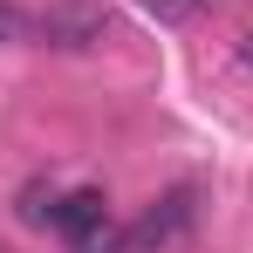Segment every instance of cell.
Here are the masks:
<instances>
[{"instance_id":"obj_1","label":"cell","mask_w":253,"mask_h":253,"mask_svg":"<svg viewBox=\"0 0 253 253\" xmlns=\"http://www.w3.org/2000/svg\"><path fill=\"white\" fill-rule=\"evenodd\" d=\"M185 219H192V185L165 192L158 206H151L144 219H137V226H130V240H124V247H130V253H144V247H165V240H178V233H185Z\"/></svg>"},{"instance_id":"obj_2","label":"cell","mask_w":253,"mask_h":253,"mask_svg":"<svg viewBox=\"0 0 253 253\" xmlns=\"http://www.w3.org/2000/svg\"><path fill=\"white\" fill-rule=\"evenodd\" d=\"M55 233H69L76 247H89L103 226H110V199L103 192H69V199H55V219H48Z\"/></svg>"},{"instance_id":"obj_3","label":"cell","mask_w":253,"mask_h":253,"mask_svg":"<svg viewBox=\"0 0 253 253\" xmlns=\"http://www.w3.org/2000/svg\"><path fill=\"white\" fill-rule=\"evenodd\" d=\"M144 7H151L165 28H178V21H192V7H199V0H144Z\"/></svg>"},{"instance_id":"obj_4","label":"cell","mask_w":253,"mask_h":253,"mask_svg":"<svg viewBox=\"0 0 253 253\" xmlns=\"http://www.w3.org/2000/svg\"><path fill=\"white\" fill-rule=\"evenodd\" d=\"M83 253H130V247H124V240H103V247H96V240H89Z\"/></svg>"},{"instance_id":"obj_5","label":"cell","mask_w":253,"mask_h":253,"mask_svg":"<svg viewBox=\"0 0 253 253\" xmlns=\"http://www.w3.org/2000/svg\"><path fill=\"white\" fill-rule=\"evenodd\" d=\"M0 28H7V14H0Z\"/></svg>"}]
</instances>
